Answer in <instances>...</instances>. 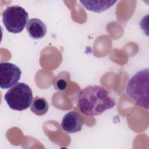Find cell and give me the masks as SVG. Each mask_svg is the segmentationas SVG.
I'll list each match as a JSON object with an SVG mask.
<instances>
[{
	"label": "cell",
	"mask_w": 149,
	"mask_h": 149,
	"mask_svg": "<svg viewBox=\"0 0 149 149\" xmlns=\"http://www.w3.org/2000/svg\"><path fill=\"white\" fill-rule=\"evenodd\" d=\"M116 104L110 93L104 87L94 85L83 88L79 93L77 105L80 111L87 116H97Z\"/></svg>",
	"instance_id": "6da1fadb"
},
{
	"label": "cell",
	"mask_w": 149,
	"mask_h": 149,
	"mask_svg": "<svg viewBox=\"0 0 149 149\" xmlns=\"http://www.w3.org/2000/svg\"><path fill=\"white\" fill-rule=\"evenodd\" d=\"M149 69H143L129 80L126 87L127 95L138 106L148 109Z\"/></svg>",
	"instance_id": "7a4b0ae2"
},
{
	"label": "cell",
	"mask_w": 149,
	"mask_h": 149,
	"mask_svg": "<svg viewBox=\"0 0 149 149\" xmlns=\"http://www.w3.org/2000/svg\"><path fill=\"white\" fill-rule=\"evenodd\" d=\"M4 100L10 108L19 111L25 110L32 102L31 89L24 83H16L6 93Z\"/></svg>",
	"instance_id": "3957f363"
},
{
	"label": "cell",
	"mask_w": 149,
	"mask_h": 149,
	"mask_svg": "<svg viewBox=\"0 0 149 149\" xmlns=\"http://www.w3.org/2000/svg\"><path fill=\"white\" fill-rule=\"evenodd\" d=\"M2 22L7 31L17 34L22 32L28 22L29 14L20 6L7 7L2 14Z\"/></svg>",
	"instance_id": "277c9868"
},
{
	"label": "cell",
	"mask_w": 149,
	"mask_h": 149,
	"mask_svg": "<svg viewBox=\"0 0 149 149\" xmlns=\"http://www.w3.org/2000/svg\"><path fill=\"white\" fill-rule=\"evenodd\" d=\"M22 74L20 69L10 62L0 63V87L8 89L16 84L20 80Z\"/></svg>",
	"instance_id": "5b68a950"
},
{
	"label": "cell",
	"mask_w": 149,
	"mask_h": 149,
	"mask_svg": "<svg viewBox=\"0 0 149 149\" xmlns=\"http://www.w3.org/2000/svg\"><path fill=\"white\" fill-rule=\"evenodd\" d=\"M83 125V119L76 112L70 111L66 113L62 120L61 127L68 133H75L80 132Z\"/></svg>",
	"instance_id": "8992f818"
},
{
	"label": "cell",
	"mask_w": 149,
	"mask_h": 149,
	"mask_svg": "<svg viewBox=\"0 0 149 149\" xmlns=\"http://www.w3.org/2000/svg\"><path fill=\"white\" fill-rule=\"evenodd\" d=\"M26 30L29 36L35 40L43 38L47 33L45 24L37 18H33L28 21Z\"/></svg>",
	"instance_id": "52a82bcc"
},
{
	"label": "cell",
	"mask_w": 149,
	"mask_h": 149,
	"mask_svg": "<svg viewBox=\"0 0 149 149\" xmlns=\"http://www.w3.org/2000/svg\"><path fill=\"white\" fill-rule=\"evenodd\" d=\"M116 1H80V3L88 10L102 12L113 6Z\"/></svg>",
	"instance_id": "ba28073f"
},
{
	"label": "cell",
	"mask_w": 149,
	"mask_h": 149,
	"mask_svg": "<svg viewBox=\"0 0 149 149\" xmlns=\"http://www.w3.org/2000/svg\"><path fill=\"white\" fill-rule=\"evenodd\" d=\"M48 108V103L44 97L36 96L33 98L30 109L35 115L42 116L47 112Z\"/></svg>",
	"instance_id": "9c48e42d"
},
{
	"label": "cell",
	"mask_w": 149,
	"mask_h": 149,
	"mask_svg": "<svg viewBox=\"0 0 149 149\" xmlns=\"http://www.w3.org/2000/svg\"><path fill=\"white\" fill-rule=\"evenodd\" d=\"M56 88L58 90H60V91H62L64 90L67 86V83L66 82V81L61 79L59 80L57 82H56Z\"/></svg>",
	"instance_id": "30bf717a"
}]
</instances>
